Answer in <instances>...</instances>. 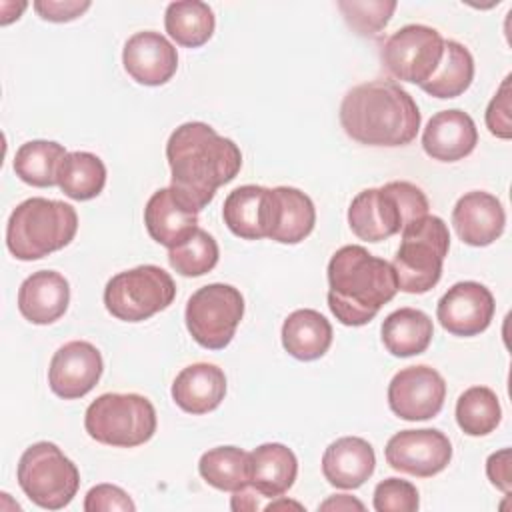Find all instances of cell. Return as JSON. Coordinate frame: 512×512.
Returning <instances> with one entry per match:
<instances>
[{
  "label": "cell",
  "instance_id": "obj_13",
  "mask_svg": "<svg viewBox=\"0 0 512 512\" xmlns=\"http://www.w3.org/2000/svg\"><path fill=\"white\" fill-rule=\"evenodd\" d=\"M446 398V382L438 370L416 364L396 372L388 384V406L402 420L434 418Z\"/></svg>",
  "mask_w": 512,
  "mask_h": 512
},
{
  "label": "cell",
  "instance_id": "obj_20",
  "mask_svg": "<svg viewBox=\"0 0 512 512\" xmlns=\"http://www.w3.org/2000/svg\"><path fill=\"white\" fill-rule=\"evenodd\" d=\"M70 304V284L54 270L32 272L18 288L20 314L38 326L52 324L64 316Z\"/></svg>",
  "mask_w": 512,
  "mask_h": 512
},
{
  "label": "cell",
  "instance_id": "obj_25",
  "mask_svg": "<svg viewBox=\"0 0 512 512\" xmlns=\"http://www.w3.org/2000/svg\"><path fill=\"white\" fill-rule=\"evenodd\" d=\"M332 336V324L312 308L294 310L282 324L284 350L302 362L322 358L332 344Z\"/></svg>",
  "mask_w": 512,
  "mask_h": 512
},
{
  "label": "cell",
  "instance_id": "obj_21",
  "mask_svg": "<svg viewBox=\"0 0 512 512\" xmlns=\"http://www.w3.org/2000/svg\"><path fill=\"white\" fill-rule=\"evenodd\" d=\"M374 468V448L358 436H342L328 444L322 454V474L334 488H360L374 474Z\"/></svg>",
  "mask_w": 512,
  "mask_h": 512
},
{
  "label": "cell",
  "instance_id": "obj_24",
  "mask_svg": "<svg viewBox=\"0 0 512 512\" xmlns=\"http://www.w3.org/2000/svg\"><path fill=\"white\" fill-rule=\"evenodd\" d=\"M296 474V454L280 442H266L250 452V486L262 498H280L286 494Z\"/></svg>",
  "mask_w": 512,
  "mask_h": 512
},
{
  "label": "cell",
  "instance_id": "obj_27",
  "mask_svg": "<svg viewBox=\"0 0 512 512\" xmlns=\"http://www.w3.org/2000/svg\"><path fill=\"white\" fill-rule=\"evenodd\" d=\"M384 348L398 358L426 352L434 336L430 316L418 308H400L390 312L380 328Z\"/></svg>",
  "mask_w": 512,
  "mask_h": 512
},
{
  "label": "cell",
  "instance_id": "obj_4",
  "mask_svg": "<svg viewBox=\"0 0 512 512\" xmlns=\"http://www.w3.org/2000/svg\"><path fill=\"white\" fill-rule=\"evenodd\" d=\"M78 230L74 206L42 196L20 202L6 224V246L18 260H38L68 246Z\"/></svg>",
  "mask_w": 512,
  "mask_h": 512
},
{
  "label": "cell",
  "instance_id": "obj_5",
  "mask_svg": "<svg viewBox=\"0 0 512 512\" xmlns=\"http://www.w3.org/2000/svg\"><path fill=\"white\" fill-rule=\"evenodd\" d=\"M428 198L412 182L394 180L358 192L348 206L350 230L366 242H382L428 214Z\"/></svg>",
  "mask_w": 512,
  "mask_h": 512
},
{
  "label": "cell",
  "instance_id": "obj_36",
  "mask_svg": "<svg viewBox=\"0 0 512 512\" xmlns=\"http://www.w3.org/2000/svg\"><path fill=\"white\" fill-rule=\"evenodd\" d=\"M418 506V490L408 480L392 476L378 482L374 488L376 512H416Z\"/></svg>",
  "mask_w": 512,
  "mask_h": 512
},
{
  "label": "cell",
  "instance_id": "obj_6",
  "mask_svg": "<svg viewBox=\"0 0 512 512\" xmlns=\"http://www.w3.org/2000/svg\"><path fill=\"white\" fill-rule=\"evenodd\" d=\"M450 248V232L440 216L426 214L402 228V242L392 260L398 290L424 294L432 290L440 276Z\"/></svg>",
  "mask_w": 512,
  "mask_h": 512
},
{
  "label": "cell",
  "instance_id": "obj_17",
  "mask_svg": "<svg viewBox=\"0 0 512 512\" xmlns=\"http://www.w3.org/2000/svg\"><path fill=\"white\" fill-rule=\"evenodd\" d=\"M452 224L464 244L488 246L502 236L506 212L494 194L472 190L460 196L454 204Z\"/></svg>",
  "mask_w": 512,
  "mask_h": 512
},
{
  "label": "cell",
  "instance_id": "obj_39",
  "mask_svg": "<svg viewBox=\"0 0 512 512\" xmlns=\"http://www.w3.org/2000/svg\"><path fill=\"white\" fill-rule=\"evenodd\" d=\"M90 8L88 0H36L34 10L40 14L42 20L48 22H70L82 16Z\"/></svg>",
  "mask_w": 512,
  "mask_h": 512
},
{
  "label": "cell",
  "instance_id": "obj_11",
  "mask_svg": "<svg viewBox=\"0 0 512 512\" xmlns=\"http://www.w3.org/2000/svg\"><path fill=\"white\" fill-rule=\"evenodd\" d=\"M444 52L442 34L426 24H406L386 38L380 60L396 80L422 86Z\"/></svg>",
  "mask_w": 512,
  "mask_h": 512
},
{
  "label": "cell",
  "instance_id": "obj_22",
  "mask_svg": "<svg viewBox=\"0 0 512 512\" xmlns=\"http://www.w3.org/2000/svg\"><path fill=\"white\" fill-rule=\"evenodd\" d=\"M224 396L226 376L216 364H190L172 382V400L188 414H208L220 406Z\"/></svg>",
  "mask_w": 512,
  "mask_h": 512
},
{
  "label": "cell",
  "instance_id": "obj_38",
  "mask_svg": "<svg viewBox=\"0 0 512 512\" xmlns=\"http://www.w3.org/2000/svg\"><path fill=\"white\" fill-rule=\"evenodd\" d=\"M84 510L86 512H112V510L134 512L136 504L120 486L98 484L88 490L84 500Z\"/></svg>",
  "mask_w": 512,
  "mask_h": 512
},
{
  "label": "cell",
  "instance_id": "obj_26",
  "mask_svg": "<svg viewBox=\"0 0 512 512\" xmlns=\"http://www.w3.org/2000/svg\"><path fill=\"white\" fill-rule=\"evenodd\" d=\"M274 196V216L270 236L280 244L302 242L316 224V208L308 194L292 186L272 188Z\"/></svg>",
  "mask_w": 512,
  "mask_h": 512
},
{
  "label": "cell",
  "instance_id": "obj_34",
  "mask_svg": "<svg viewBox=\"0 0 512 512\" xmlns=\"http://www.w3.org/2000/svg\"><path fill=\"white\" fill-rule=\"evenodd\" d=\"M218 244L206 230L198 228L186 242L168 250L170 266L188 278L202 276L218 264Z\"/></svg>",
  "mask_w": 512,
  "mask_h": 512
},
{
  "label": "cell",
  "instance_id": "obj_29",
  "mask_svg": "<svg viewBox=\"0 0 512 512\" xmlns=\"http://www.w3.org/2000/svg\"><path fill=\"white\" fill-rule=\"evenodd\" d=\"M164 28L176 44L186 48H198L212 38L216 18L206 2L178 0L166 6Z\"/></svg>",
  "mask_w": 512,
  "mask_h": 512
},
{
  "label": "cell",
  "instance_id": "obj_2",
  "mask_svg": "<svg viewBox=\"0 0 512 512\" xmlns=\"http://www.w3.org/2000/svg\"><path fill=\"white\" fill-rule=\"evenodd\" d=\"M414 98L394 80H370L346 92L340 104L344 132L366 146H406L420 130Z\"/></svg>",
  "mask_w": 512,
  "mask_h": 512
},
{
  "label": "cell",
  "instance_id": "obj_40",
  "mask_svg": "<svg viewBox=\"0 0 512 512\" xmlns=\"http://www.w3.org/2000/svg\"><path fill=\"white\" fill-rule=\"evenodd\" d=\"M486 474L498 490L506 494L510 492V448H502L488 456Z\"/></svg>",
  "mask_w": 512,
  "mask_h": 512
},
{
  "label": "cell",
  "instance_id": "obj_37",
  "mask_svg": "<svg viewBox=\"0 0 512 512\" xmlns=\"http://www.w3.org/2000/svg\"><path fill=\"white\" fill-rule=\"evenodd\" d=\"M486 126L490 134L502 140L512 138V120H510V76H506L496 90L494 98L486 108Z\"/></svg>",
  "mask_w": 512,
  "mask_h": 512
},
{
  "label": "cell",
  "instance_id": "obj_8",
  "mask_svg": "<svg viewBox=\"0 0 512 512\" xmlns=\"http://www.w3.org/2000/svg\"><path fill=\"white\" fill-rule=\"evenodd\" d=\"M22 492L40 508L60 510L72 502L80 486L76 464L54 444L36 442L28 446L16 470Z\"/></svg>",
  "mask_w": 512,
  "mask_h": 512
},
{
  "label": "cell",
  "instance_id": "obj_32",
  "mask_svg": "<svg viewBox=\"0 0 512 512\" xmlns=\"http://www.w3.org/2000/svg\"><path fill=\"white\" fill-rule=\"evenodd\" d=\"M106 184V166L104 162L84 150L68 152L58 170V186L72 200H92L96 198Z\"/></svg>",
  "mask_w": 512,
  "mask_h": 512
},
{
  "label": "cell",
  "instance_id": "obj_23",
  "mask_svg": "<svg viewBox=\"0 0 512 512\" xmlns=\"http://www.w3.org/2000/svg\"><path fill=\"white\" fill-rule=\"evenodd\" d=\"M144 224L152 240L170 248L180 246L198 230V212L176 200L170 186L156 190L144 208Z\"/></svg>",
  "mask_w": 512,
  "mask_h": 512
},
{
  "label": "cell",
  "instance_id": "obj_12",
  "mask_svg": "<svg viewBox=\"0 0 512 512\" xmlns=\"http://www.w3.org/2000/svg\"><path fill=\"white\" fill-rule=\"evenodd\" d=\"M384 456L390 468L398 472L430 478L450 464L452 444L448 436L436 428L400 430L386 442Z\"/></svg>",
  "mask_w": 512,
  "mask_h": 512
},
{
  "label": "cell",
  "instance_id": "obj_35",
  "mask_svg": "<svg viewBox=\"0 0 512 512\" xmlns=\"http://www.w3.org/2000/svg\"><path fill=\"white\" fill-rule=\"evenodd\" d=\"M394 0H340L338 10L342 12L346 24L360 36H376L390 22L394 10Z\"/></svg>",
  "mask_w": 512,
  "mask_h": 512
},
{
  "label": "cell",
  "instance_id": "obj_18",
  "mask_svg": "<svg viewBox=\"0 0 512 512\" xmlns=\"http://www.w3.org/2000/svg\"><path fill=\"white\" fill-rule=\"evenodd\" d=\"M274 196L272 188L244 184L234 188L222 206L224 224L230 232L244 240L268 238L272 230Z\"/></svg>",
  "mask_w": 512,
  "mask_h": 512
},
{
  "label": "cell",
  "instance_id": "obj_31",
  "mask_svg": "<svg viewBox=\"0 0 512 512\" xmlns=\"http://www.w3.org/2000/svg\"><path fill=\"white\" fill-rule=\"evenodd\" d=\"M198 472L216 490H242L250 486V452L238 446L210 448L200 456Z\"/></svg>",
  "mask_w": 512,
  "mask_h": 512
},
{
  "label": "cell",
  "instance_id": "obj_3",
  "mask_svg": "<svg viewBox=\"0 0 512 512\" xmlns=\"http://www.w3.org/2000/svg\"><path fill=\"white\" fill-rule=\"evenodd\" d=\"M326 274L328 308L344 326L368 324L398 292L392 264L358 244L338 248Z\"/></svg>",
  "mask_w": 512,
  "mask_h": 512
},
{
  "label": "cell",
  "instance_id": "obj_15",
  "mask_svg": "<svg viewBox=\"0 0 512 512\" xmlns=\"http://www.w3.org/2000/svg\"><path fill=\"white\" fill-rule=\"evenodd\" d=\"M102 370L104 362L98 348L86 340H72L54 352L48 368V384L56 396L76 400L98 384Z\"/></svg>",
  "mask_w": 512,
  "mask_h": 512
},
{
  "label": "cell",
  "instance_id": "obj_9",
  "mask_svg": "<svg viewBox=\"0 0 512 512\" xmlns=\"http://www.w3.org/2000/svg\"><path fill=\"white\" fill-rule=\"evenodd\" d=\"M176 298L172 276L154 264L118 272L104 288L106 310L124 322H142L162 312Z\"/></svg>",
  "mask_w": 512,
  "mask_h": 512
},
{
  "label": "cell",
  "instance_id": "obj_33",
  "mask_svg": "<svg viewBox=\"0 0 512 512\" xmlns=\"http://www.w3.org/2000/svg\"><path fill=\"white\" fill-rule=\"evenodd\" d=\"M502 420L498 396L488 386H472L456 400V422L468 436H486Z\"/></svg>",
  "mask_w": 512,
  "mask_h": 512
},
{
  "label": "cell",
  "instance_id": "obj_30",
  "mask_svg": "<svg viewBox=\"0 0 512 512\" xmlns=\"http://www.w3.org/2000/svg\"><path fill=\"white\" fill-rule=\"evenodd\" d=\"M66 148L54 140L24 142L14 156L16 176L36 188L58 184V170L66 158Z\"/></svg>",
  "mask_w": 512,
  "mask_h": 512
},
{
  "label": "cell",
  "instance_id": "obj_7",
  "mask_svg": "<svg viewBox=\"0 0 512 512\" xmlns=\"http://www.w3.org/2000/svg\"><path fill=\"white\" fill-rule=\"evenodd\" d=\"M156 410L142 394L108 392L98 396L84 414L88 436L100 444L134 448L156 432Z\"/></svg>",
  "mask_w": 512,
  "mask_h": 512
},
{
  "label": "cell",
  "instance_id": "obj_28",
  "mask_svg": "<svg viewBox=\"0 0 512 512\" xmlns=\"http://www.w3.org/2000/svg\"><path fill=\"white\" fill-rule=\"evenodd\" d=\"M474 80V58L470 50L456 42L444 40V52L440 64L432 72V76L420 86L426 94L434 98H456L464 94Z\"/></svg>",
  "mask_w": 512,
  "mask_h": 512
},
{
  "label": "cell",
  "instance_id": "obj_16",
  "mask_svg": "<svg viewBox=\"0 0 512 512\" xmlns=\"http://www.w3.org/2000/svg\"><path fill=\"white\" fill-rule=\"evenodd\" d=\"M124 70L144 86H162L178 70L174 44L154 30L132 34L122 50Z\"/></svg>",
  "mask_w": 512,
  "mask_h": 512
},
{
  "label": "cell",
  "instance_id": "obj_10",
  "mask_svg": "<svg viewBox=\"0 0 512 512\" xmlns=\"http://www.w3.org/2000/svg\"><path fill=\"white\" fill-rule=\"evenodd\" d=\"M244 316V296L222 282L198 288L186 302V328L194 342L208 350L226 348Z\"/></svg>",
  "mask_w": 512,
  "mask_h": 512
},
{
  "label": "cell",
  "instance_id": "obj_19",
  "mask_svg": "<svg viewBox=\"0 0 512 512\" xmlns=\"http://www.w3.org/2000/svg\"><path fill=\"white\" fill-rule=\"evenodd\" d=\"M476 144V124L470 114L458 108L436 112L422 132L424 152L438 162H458L472 154Z\"/></svg>",
  "mask_w": 512,
  "mask_h": 512
},
{
  "label": "cell",
  "instance_id": "obj_1",
  "mask_svg": "<svg viewBox=\"0 0 512 512\" xmlns=\"http://www.w3.org/2000/svg\"><path fill=\"white\" fill-rule=\"evenodd\" d=\"M170 190L188 210L206 208L216 190L234 180L242 168V152L230 138L204 122L180 124L166 142Z\"/></svg>",
  "mask_w": 512,
  "mask_h": 512
},
{
  "label": "cell",
  "instance_id": "obj_41",
  "mask_svg": "<svg viewBox=\"0 0 512 512\" xmlns=\"http://www.w3.org/2000/svg\"><path fill=\"white\" fill-rule=\"evenodd\" d=\"M318 510H364V504L348 494H336V496H330L328 500H324Z\"/></svg>",
  "mask_w": 512,
  "mask_h": 512
},
{
  "label": "cell",
  "instance_id": "obj_14",
  "mask_svg": "<svg viewBox=\"0 0 512 512\" xmlns=\"http://www.w3.org/2000/svg\"><path fill=\"white\" fill-rule=\"evenodd\" d=\"M494 310L496 304L492 292L480 282L464 280L450 286L438 300L436 318L446 332L470 338L490 326Z\"/></svg>",
  "mask_w": 512,
  "mask_h": 512
}]
</instances>
